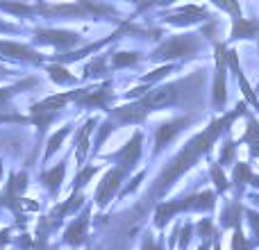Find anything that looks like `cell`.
I'll use <instances>...</instances> for the list:
<instances>
[{
    "mask_svg": "<svg viewBox=\"0 0 259 250\" xmlns=\"http://www.w3.org/2000/svg\"><path fill=\"white\" fill-rule=\"evenodd\" d=\"M30 46H34L36 50L41 46L53 48V55H66L71 50H77L87 44L84 32L71 30V27H55V25H36L30 30Z\"/></svg>",
    "mask_w": 259,
    "mask_h": 250,
    "instance_id": "7",
    "label": "cell"
},
{
    "mask_svg": "<svg viewBox=\"0 0 259 250\" xmlns=\"http://www.w3.org/2000/svg\"><path fill=\"white\" fill-rule=\"evenodd\" d=\"M25 32V25L23 23H14L9 18L0 16V34H23Z\"/></svg>",
    "mask_w": 259,
    "mask_h": 250,
    "instance_id": "43",
    "label": "cell"
},
{
    "mask_svg": "<svg viewBox=\"0 0 259 250\" xmlns=\"http://www.w3.org/2000/svg\"><path fill=\"white\" fill-rule=\"evenodd\" d=\"M205 82H207V68L200 66L184 77H178V80H170V82H161V85L152 87L143 98H139V103L146 109L148 116L155 112H164V109L187 107V105H191L193 100L202 94Z\"/></svg>",
    "mask_w": 259,
    "mask_h": 250,
    "instance_id": "2",
    "label": "cell"
},
{
    "mask_svg": "<svg viewBox=\"0 0 259 250\" xmlns=\"http://www.w3.org/2000/svg\"><path fill=\"white\" fill-rule=\"evenodd\" d=\"M14 246L18 250H32L34 248V234H30L25 230V232H18L16 237H14Z\"/></svg>",
    "mask_w": 259,
    "mask_h": 250,
    "instance_id": "44",
    "label": "cell"
},
{
    "mask_svg": "<svg viewBox=\"0 0 259 250\" xmlns=\"http://www.w3.org/2000/svg\"><path fill=\"white\" fill-rule=\"evenodd\" d=\"M3 175H5V161L0 159V182H3Z\"/></svg>",
    "mask_w": 259,
    "mask_h": 250,
    "instance_id": "52",
    "label": "cell"
},
{
    "mask_svg": "<svg viewBox=\"0 0 259 250\" xmlns=\"http://www.w3.org/2000/svg\"><path fill=\"white\" fill-rule=\"evenodd\" d=\"M237 150H239L237 139H232L228 134V137L223 139V143H221V148H219V157H216V161H219L223 169H232L234 161H237Z\"/></svg>",
    "mask_w": 259,
    "mask_h": 250,
    "instance_id": "34",
    "label": "cell"
},
{
    "mask_svg": "<svg viewBox=\"0 0 259 250\" xmlns=\"http://www.w3.org/2000/svg\"><path fill=\"white\" fill-rule=\"evenodd\" d=\"M100 121H103L100 116L91 114V116H87L84 121H82L80 128L73 132V155H75L77 169H82V166L87 164V159L91 157V146H94L91 137H94V132H96V128L100 125Z\"/></svg>",
    "mask_w": 259,
    "mask_h": 250,
    "instance_id": "18",
    "label": "cell"
},
{
    "mask_svg": "<svg viewBox=\"0 0 259 250\" xmlns=\"http://www.w3.org/2000/svg\"><path fill=\"white\" fill-rule=\"evenodd\" d=\"M84 250H94V246H91V243H89V246H87V248H84Z\"/></svg>",
    "mask_w": 259,
    "mask_h": 250,
    "instance_id": "53",
    "label": "cell"
},
{
    "mask_svg": "<svg viewBox=\"0 0 259 250\" xmlns=\"http://www.w3.org/2000/svg\"><path fill=\"white\" fill-rule=\"evenodd\" d=\"M107 116L112 118V121H116L118 128H127V125L141 128V125L148 121V114H146V109L141 107L139 100H132V103H125V105H114V109Z\"/></svg>",
    "mask_w": 259,
    "mask_h": 250,
    "instance_id": "21",
    "label": "cell"
},
{
    "mask_svg": "<svg viewBox=\"0 0 259 250\" xmlns=\"http://www.w3.org/2000/svg\"><path fill=\"white\" fill-rule=\"evenodd\" d=\"M0 59L5 64L12 62V64L34 66V68H44L48 64V55L36 50L34 46L23 44V41H14V39H0Z\"/></svg>",
    "mask_w": 259,
    "mask_h": 250,
    "instance_id": "14",
    "label": "cell"
},
{
    "mask_svg": "<svg viewBox=\"0 0 259 250\" xmlns=\"http://www.w3.org/2000/svg\"><path fill=\"white\" fill-rule=\"evenodd\" d=\"M241 139H255V141H259V118L250 112L246 114V130H243Z\"/></svg>",
    "mask_w": 259,
    "mask_h": 250,
    "instance_id": "42",
    "label": "cell"
},
{
    "mask_svg": "<svg viewBox=\"0 0 259 250\" xmlns=\"http://www.w3.org/2000/svg\"><path fill=\"white\" fill-rule=\"evenodd\" d=\"M193 230H196V239H200V241H211V239L221 232L214 216H202V219H198L196 223H193Z\"/></svg>",
    "mask_w": 259,
    "mask_h": 250,
    "instance_id": "35",
    "label": "cell"
},
{
    "mask_svg": "<svg viewBox=\"0 0 259 250\" xmlns=\"http://www.w3.org/2000/svg\"><path fill=\"white\" fill-rule=\"evenodd\" d=\"M211 9L228 14L230 16V32H228V48L241 41H257L259 39V18L243 16L241 5L237 0H211Z\"/></svg>",
    "mask_w": 259,
    "mask_h": 250,
    "instance_id": "9",
    "label": "cell"
},
{
    "mask_svg": "<svg viewBox=\"0 0 259 250\" xmlns=\"http://www.w3.org/2000/svg\"><path fill=\"white\" fill-rule=\"evenodd\" d=\"M71 105V91H57V94H50L46 98L36 100L30 105V123L34 128V150H32V161L39 155V150L44 148L48 132L53 128V123L66 112V107Z\"/></svg>",
    "mask_w": 259,
    "mask_h": 250,
    "instance_id": "6",
    "label": "cell"
},
{
    "mask_svg": "<svg viewBox=\"0 0 259 250\" xmlns=\"http://www.w3.org/2000/svg\"><path fill=\"white\" fill-rule=\"evenodd\" d=\"M209 41L205 39L200 30H184V32H175L168 34L146 55V62L150 64H184L198 59L202 53L207 50Z\"/></svg>",
    "mask_w": 259,
    "mask_h": 250,
    "instance_id": "5",
    "label": "cell"
},
{
    "mask_svg": "<svg viewBox=\"0 0 259 250\" xmlns=\"http://www.w3.org/2000/svg\"><path fill=\"white\" fill-rule=\"evenodd\" d=\"M44 71L48 75V80L57 87H73V89H77V85L82 82L75 73L68 71V66H62V64H46Z\"/></svg>",
    "mask_w": 259,
    "mask_h": 250,
    "instance_id": "28",
    "label": "cell"
},
{
    "mask_svg": "<svg viewBox=\"0 0 259 250\" xmlns=\"http://www.w3.org/2000/svg\"><path fill=\"white\" fill-rule=\"evenodd\" d=\"M141 62H146V55L139 50H109V66L112 71H125V68H137Z\"/></svg>",
    "mask_w": 259,
    "mask_h": 250,
    "instance_id": "27",
    "label": "cell"
},
{
    "mask_svg": "<svg viewBox=\"0 0 259 250\" xmlns=\"http://www.w3.org/2000/svg\"><path fill=\"white\" fill-rule=\"evenodd\" d=\"M243 221H246L248 228H250L252 243H255V248H259V212L246 205V210H243Z\"/></svg>",
    "mask_w": 259,
    "mask_h": 250,
    "instance_id": "39",
    "label": "cell"
},
{
    "mask_svg": "<svg viewBox=\"0 0 259 250\" xmlns=\"http://www.w3.org/2000/svg\"><path fill=\"white\" fill-rule=\"evenodd\" d=\"M248 187H252V191L259 193V173L252 175V180H250V184H248Z\"/></svg>",
    "mask_w": 259,
    "mask_h": 250,
    "instance_id": "50",
    "label": "cell"
},
{
    "mask_svg": "<svg viewBox=\"0 0 259 250\" xmlns=\"http://www.w3.org/2000/svg\"><path fill=\"white\" fill-rule=\"evenodd\" d=\"M91 214L94 205L87 202V207L77 216H73L62 230V246H68L73 250H80L82 246H89V228H91Z\"/></svg>",
    "mask_w": 259,
    "mask_h": 250,
    "instance_id": "17",
    "label": "cell"
},
{
    "mask_svg": "<svg viewBox=\"0 0 259 250\" xmlns=\"http://www.w3.org/2000/svg\"><path fill=\"white\" fill-rule=\"evenodd\" d=\"M39 77L36 75H27V77H21V80L12 82V85H0V109H16L12 105V100L16 98V96L25 94V91L34 89V87H39Z\"/></svg>",
    "mask_w": 259,
    "mask_h": 250,
    "instance_id": "26",
    "label": "cell"
},
{
    "mask_svg": "<svg viewBox=\"0 0 259 250\" xmlns=\"http://www.w3.org/2000/svg\"><path fill=\"white\" fill-rule=\"evenodd\" d=\"M130 175L125 173L123 169H116V166H112V169H107L103 173V178H100V182L96 184V191H94V207L98 212H105L112 202H116L118 193H121L123 184L127 182Z\"/></svg>",
    "mask_w": 259,
    "mask_h": 250,
    "instance_id": "15",
    "label": "cell"
},
{
    "mask_svg": "<svg viewBox=\"0 0 259 250\" xmlns=\"http://www.w3.org/2000/svg\"><path fill=\"white\" fill-rule=\"evenodd\" d=\"M114 77V71L109 66V50L105 53L96 55V57H89L82 66V75L80 80L82 82H105V80H112Z\"/></svg>",
    "mask_w": 259,
    "mask_h": 250,
    "instance_id": "22",
    "label": "cell"
},
{
    "mask_svg": "<svg viewBox=\"0 0 259 250\" xmlns=\"http://www.w3.org/2000/svg\"><path fill=\"white\" fill-rule=\"evenodd\" d=\"M143 143H146V132H143V128H134V132L130 134V139L118 150L100 155L98 161H112L116 169H123L127 175H134L143 159Z\"/></svg>",
    "mask_w": 259,
    "mask_h": 250,
    "instance_id": "13",
    "label": "cell"
},
{
    "mask_svg": "<svg viewBox=\"0 0 259 250\" xmlns=\"http://www.w3.org/2000/svg\"><path fill=\"white\" fill-rule=\"evenodd\" d=\"M3 64H5V62H3V59H0V66H3Z\"/></svg>",
    "mask_w": 259,
    "mask_h": 250,
    "instance_id": "55",
    "label": "cell"
},
{
    "mask_svg": "<svg viewBox=\"0 0 259 250\" xmlns=\"http://www.w3.org/2000/svg\"><path fill=\"white\" fill-rule=\"evenodd\" d=\"M214 239H211V241H200V246H198L196 250H211V246H214Z\"/></svg>",
    "mask_w": 259,
    "mask_h": 250,
    "instance_id": "51",
    "label": "cell"
},
{
    "mask_svg": "<svg viewBox=\"0 0 259 250\" xmlns=\"http://www.w3.org/2000/svg\"><path fill=\"white\" fill-rule=\"evenodd\" d=\"M246 200L250 202V207H252V210H257V212H259V193H257V191L246 193Z\"/></svg>",
    "mask_w": 259,
    "mask_h": 250,
    "instance_id": "48",
    "label": "cell"
},
{
    "mask_svg": "<svg viewBox=\"0 0 259 250\" xmlns=\"http://www.w3.org/2000/svg\"><path fill=\"white\" fill-rule=\"evenodd\" d=\"M159 23L161 25L175 27V30L184 32L193 25H207V23L216 21V14L211 9V5H196V3H187V5H170L164 12H159Z\"/></svg>",
    "mask_w": 259,
    "mask_h": 250,
    "instance_id": "11",
    "label": "cell"
},
{
    "mask_svg": "<svg viewBox=\"0 0 259 250\" xmlns=\"http://www.w3.org/2000/svg\"><path fill=\"white\" fill-rule=\"evenodd\" d=\"M118 125L116 121H112L109 116H105L103 121H100V125L96 128V139H94V146H91V161L94 159H98L100 157V150H103V146H105V141H107L109 137H112L114 132H118Z\"/></svg>",
    "mask_w": 259,
    "mask_h": 250,
    "instance_id": "30",
    "label": "cell"
},
{
    "mask_svg": "<svg viewBox=\"0 0 259 250\" xmlns=\"http://www.w3.org/2000/svg\"><path fill=\"white\" fill-rule=\"evenodd\" d=\"M116 82L105 80V82H96V85H87V87H77V89H71V105H75L82 112H94V109H100V112L107 116L114 109V100H116Z\"/></svg>",
    "mask_w": 259,
    "mask_h": 250,
    "instance_id": "10",
    "label": "cell"
},
{
    "mask_svg": "<svg viewBox=\"0 0 259 250\" xmlns=\"http://www.w3.org/2000/svg\"><path fill=\"white\" fill-rule=\"evenodd\" d=\"M219 207V196L214 189H198L187 196L180 198H166L152 210V228L157 232H164L166 225L180 214H200V216H214Z\"/></svg>",
    "mask_w": 259,
    "mask_h": 250,
    "instance_id": "4",
    "label": "cell"
},
{
    "mask_svg": "<svg viewBox=\"0 0 259 250\" xmlns=\"http://www.w3.org/2000/svg\"><path fill=\"white\" fill-rule=\"evenodd\" d=\"M34 16L46 21H107L123 25L127 16L121 7L100 0H73V3H34Z\"/></svg>",
    "mask_w": 259,
    "mask_h": 250,
    "instance_id": "3",
    "label": "cell"
},
{
    "mask_svg": "<svg viewBox=\"0 0 259 250\" xmlns=\"http://www.w3.org/2000/svg\"><path fill=\"white\" fill-rule=\"evenodd\" d=\"M200 121L198 114L184 112V114H175V116L166 118V121L157 123L155 130H152V150H150V159H157L159 155H164L166 150L170 148V143L184 132L191 125H196Z\"/></svg>",
    "mask_w": 259,
    "mask_h": 250,
    "instance_id": "12",
    "label": "cell"
},
{
    "mask_svg": "<svg viewBox=\"0 0 259 250\" xmlns=\"http://www.w3.org/2000/svg\"><path fill=\"white\" fill-rule=\"evenodd\" d=\"M209 164V171H207V175H209L211 184H214V191L219 198H225L230 191H232V182H230V175L225 173V169L219 164L216 159H209L207 161Z\"/></svg>",
    "mask_w": 259,
    "mask_h": 250,
    "instance_id": "29",
    "label": "cell"
},
{
    "mask_svg": "<svg viewBox=\"0 0 259 250\" xmlns=\"http://www.w3.org/2000/svg\"><path fill=\"white\" fill-rule=\"evenodd\" d=\"M252 175V164L250 161H234L232 173H230V182H232V198L234 200L246 202V193H248V184H250Z\"/></svg>",
    "mask_w": 259,
    "mask_h": 250,
    "instance_id": "24",
    "label": "cell"
},
{
    "mask_svg": "<svg viewBox=\"0 0 259 250\" xmlns=\"http://www.w3.org/2000/svg\"><path fill=\"white\" fill-rule=\"evenodd\" d=\"M230 248H232V250H257L255 243H252V239L246 237L243 228L232 230V237H230Z\"/></svg>",
    "mask_w": 259,
    "mask_h": 250,
    "instance_id": "40",
    "label": "cell"
},
{
    "mask_svg": "<svg viewBox=\"0 0 259 250\" xmlns=\"http://www.w3.org/2000/svg\"><path fill=\"white\" fill-rule=\"evenodd\" d=\"M103 169H105L103 164H94V161H89V164H84L82 169H77L75 178H73V182H71V191H84Z\"/></svg>",
    "mask_w": 259,
    "mask_h": 250,
    "instance_id": "32",
    "label": "cell"
},
{
    "mask_svg": "<svg viewBox=\"0 0 259 250\" xmlns=\"http://www.w3.org/2000/svg\"><path fill=\"white\" fill-rule=\"evenodd\" d=\"M73 132H75L73 123H64L62 128H57V132L48 134V139H46V143H44V155H41L39 169H46V166L50 164V159L64 148V141H66L68 137H73Z\"/></svg>",
    "mask_w": 259,
    "mask_h": 250,
    "instance_id": "25",
    "label": "cell"
},
{
    "mask_svg": "<svg viewBox=\"0 0 259 250\" xmlns=\"http://www.w3.org/2000/svg\"><path fill=\"white\" fill-rule=\"evenodd\" d=\"M87 196H84V191H71L68 193V198L64 202H57V212L64 216V219H73V216H77L82 210L87 207Z\"/></svg>",
    "mask_w": 259,
    "mask_h": 250,
    "instance_id": "31",
    "label": "cell"
},
{
    "mask_svg": "<svg viewBox=\"0 0 259 250\" xmlns=\"http://www.w3.org/2000/svg\"><path fill=\"white\" fill-rule=\"evenodd\" d=\"M146 178H148V169H146V166H143V169H139L134 175H130V178H127V182L123 184V189H121V193H118V198H116V200H125V198L134 196V193H137L139 189L143 187V182H146Z\"/></svg>",
    "mask_w": 259,
    "mask_h": 250,
    "instance_id": "36",
    "label": "cell"
},
{
    "mask_svg": "<svg viewBox=\"0 0 259 250\" xmlns=\"http://www.w3.org/2000/svg\"><path fill=\"white\" fill-rule=\"evenodd\" d=\"M196 239V230H193V221H184L180 228V237H178V250H189L191 241Z\"/></svg>",
    "mask_w": 259,
    "mask_h": 250,
    "instance_id": "41",
    "label": "cell"
},
{
    "mask_svg": "<svg viewBox=\"0 0 259 250\" xmlns=\"http://www.w3.org/2000/svg\"><path fill=\"white\" fill-rule=\"evenodd\" d=\"M228 44L219 41L211 46V59H214V68H211V87H209V109L221 116L228 112Z\"/></svg>",
    "mask_w": 259,
    "mask_h": 250,
    "instance_id": "8",
    "label": "cell"
},
{
    "mask_svg": "<svg viewBox=\"0 0 259 250\" xmlns=\"http://www.w3.org/2000/svg\"><path fill=\"white\" fill-rule=\"evenodd\" d=\"M32 250H55L50 246V237L44 232H39V230H34V248Z\"/></svg>",
    "mask_w": 259,
    "mask_h": 250,
    "instance_id": "46",
    "label": "cell"
},
{
    "mask_svg": "<svg viewBox=\"0 0 259 250\" xmlns=\"http://www.w3.org/2000/svg\"><path fill=\"white\" fill-rule=\"evenodd\" d=\"M257 55H259V39H257Z\"/></svg>",
    "mask_w": 259,
    "mask_h": 250,
    "instance_id": "54",
    "label": "cell"
},
{
    "mask_svg": "<svg viewBox=\"0 0 259 250\" xmlns=\"http://www.w3.org/2000/svg\"><path fill=\"white\" fill-rule=\"evenodd\" d=\"M68 161H71V152L62 157L57 164L46 166V169L39 171V184L46 189L50 200H57L59 191H62L64 182H66V171H68Z\"/></svg>",
    "mask_w": 259,
    "mask_h": 250,
    "instance_id": "19",
    "label": "cell"
},
{
    "mask_svg": "<svg viewBox=\"0 0 259 250\" xmlns=\"http://www.w3.org/2000/svg\"><path fill=\"white\" fill-rule=\"evenodd\" d=\"M3 125H32L30 123V116L21 114L18 109H0V128Z\"/></svg>",
    "mask_w": 259,
    "mask_h": 250,
    "instance_id": "38",
    "label": "cell"
},
{
    "mask_svg": "<svg viewBox=\"0 0 259 250\" xmlns=\"http://www.w3.org/2000/svg\"><path fill=\"white\" fill-rule=\"evenodd\" d=\"M139 250H168L166 248V234H155L150 228L143 230L141 239H139Z\"/></svg>",
    "mask_w": 259,
    "mask_h": 250,
    "instance_id": "37",
    "label": "cell"
},
{
    "mask_svg": "<svg viewBox=\"0 0 259 250\" xmlns=\"http://www.w3.org/2000/svg\"><path fill=\"white\" fill-rule=\"evenodd\" d=\"M0 12L9 14L12 18H18L21 21H34V3H0Z\"/></svg>",
    "mask_w": 259,
    "mask_h": 250,
    "instance_id": "33",
    "label": "cell"
},
{
    "mask_svg": "<svg viewBox=\"0 0 259 250\" xmlns=\"http://www.w3.org/2000/svg\"><path fill=\"white\" fill-rule=\"evenodd\" d=\"M228 68H230V73H234V80H237L239 91H241V100L259 114V98L255 94V87H252L250 80L246 77V71H243L241 62H239V53L234 48L228 50Z\"/></svg>",
    "mask_w": 259,
    "mask_h": 250,
    "instance_id": "20",
    "label": "cell"
},
{
    "mask_svg": "<svg viewBox=\"0 0 259 250\" xmlns=\"http://www.w3.org/2000/svg\"><path fill=\"white\" fill-rule=\"evenodd\" d=\"M246 114H248V105L243 103V100H239L232 109H228V112L221 114V116H214L209 123H207V128H202L200 132H196L191 139H187V141L178 148V152H173V155L161 164V169L157 171L152 182L146 187L141 200L130 210V214H127L130 234L137 232V230L141 228L143 219H146L148 214H152V210H155L161 200H166V196L173 191V187L184 178V175L191 173L202 159L205 161L211 159V152H214L216 143H219L221 139L228 137L232 125L241 116H246Z\"/></svg>",
    "mask_w": 259,
    "mask_h": 250,
    "instance_id": "1",
    "label": "cell"
},
{
    "mask_svg": "<svg viewBox=\"0 0 259 250\" xmlns=\"http://www.w3.org/2000/svg\"><path fill=\"white\" fill-rule=\"evenodd\" d=\"M221 237H223V232H219V234H216V239H214V246H211V250H223V241H221Z\"/></svg>",
    "mask_w": 259,
    "mask_h": 250,
    "instance_id": "49",
    "label": "cell"
},
{
    "mask_svg": "<svg viewBox=\"0 0 259 250\" xmlns=\"http://www.w3.org/2000/svg\"><path fill=\"white\" fill-rule=\"evenodd\" d=\"M239 146H246L248 148V155H250V161H259V141H255V139H237Z\"/></svg>",
    "mask_w": 259,
    "mask_h": 250,
    "instance_id": "45",
    "label": "cell"
},
{
    "mask_svg": "<svg viewBox=\"0 0 259 250\" xmlns=\"http://www.w3.org/2000/svg\"><path fill=\"white\" fill-rule=\"evenodd\" d=\"M243 210H246V202L228 198V200L223 202V207H221L219 221H216L221 232H225V230L232 232V230H237V228H243Z\"/></svg>",
    "mask_w": 259,
    "mask_h": 250,
    "instance_id": "23",
    "label": "cell"
},
{
    "mask_svg": "<svg viewBox=\"0 0 259 250\" xmlns=\"http://www.w3.org/2000/svg\"><path fill=\"white\" fill-rule=\"evenodd\" d=\"M14 228L12 225H5V228H0V250H7V246H12L14 243Z\"/></svg>",
    "mask_w": 259,
    "mask_h": 250,
    "instance_id": "47",
    "label": "cell"
},
{
    "mask_svg": "<svg viewBox=\"0 0 259 250\" xmlns=\"http://www.w3.org/2000/svg\"><path fill=\"white\" fill-rule=\"evenodd\" d=\"M27 187H30V173H27V169L9 171L7 180H5L3 189H0V210H7L14 216H18V207H21V200L25 198Z\"/></svg>",
    "mask_w": 259,
    "mask_h": 250,
    "instance_id": "16",
    "label": "cell"
}]
</instances>
